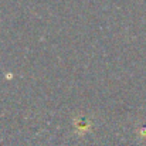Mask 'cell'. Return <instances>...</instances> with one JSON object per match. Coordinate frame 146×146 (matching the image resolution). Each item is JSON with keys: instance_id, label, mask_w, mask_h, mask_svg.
Returning a JSON list of instances; mask_svg holds the SVG:
<instances>
[{"instance_id": "obj_1", "label": "cell", "mask_w": 146, "mask_h": 146, "mask_svg": "<svg viewBox=\"0 0 146 146\" xmlns=\"http://www.w3.org/2000/svg\"><path fill=\"white\" fill-rule=\"evenodd\" d=\"M90 128H91L90 121H87V119H77L75 121V129L78 132H88Z\"/></svg>"}]
</instances>
